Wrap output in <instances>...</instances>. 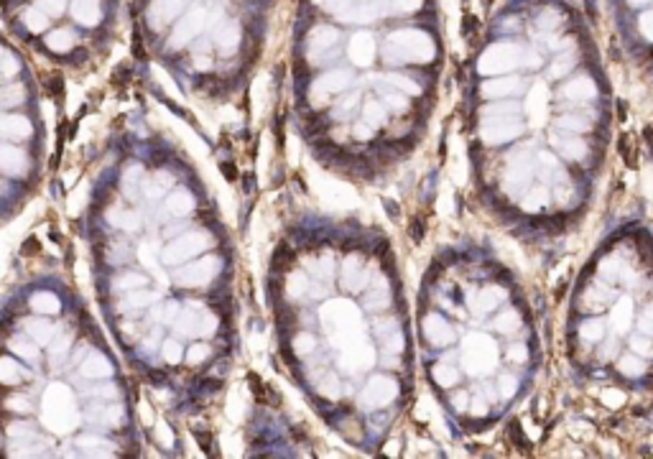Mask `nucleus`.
Listing matches in <instances>:
<instances>
[{"instance_id": "bb28decb", "label": "nucleus", "mask_w": 653, "mask_h": 459, "mask_svg": "<svg viewBox=\"0 0 653 459\" xmlns=\"http://www.w3.org/2000/svg\"><path fill=\"white\" fill-rule=\"evenodd\" d=\"M641 33L648 41H653V13H643L641 16Z\"/></svg>"}, {"instance_id": "b1692460", "label": "nucleus", "mask_w": 653, "mask_h": 459, "mask_svg": "<svg viewBox=\"0 0 653 459\" xmlns=\"http://www.w3.org/2000/svg\"><path fill=\"white\" fill-rule=\"evenodd\" d=\"M207 355H210V347L207 345H202V342H194L189 349V363L192 365H199L202 360H207Z\"/></svg>"}, {"instance_id": "0eeeda50", "label": "nucleus", "mask_w": 653, "mask_h": 459, "mask_svg": "<svg viewBox=\"0 0 653 459\" xmlns=\"http://www.w3.org/2000/svg\"><path fill=\"white\" fill-rule=\"evenodd\" d=\"M0 168H3L6 174H10V176H18V174H24L26 168H28V161H26V156L18 148L0 146Z\"/></svg>"}, {"instance_id": "c85d7f7f", "label": "nucleus", "mask_w": 653, "mask_h": 459, "mask_svg": "<svg viewBox=\"0 0 653 459\" xmlns=\"http://www.w3.org/2000/svg\"><path fill=\"white\" fill-rule=\"evenodd\" d=\"M291 258V250L289 248H278V253H273V266H286Z\"/></svg>"}, {"instance_id": "dca6fc26", "label": "nucleus", "mask_w": 653, "mask_h": 459, "mask_svg": "<svg viewBox=\"0 0 653 459\" xmlns=\"http://www.w3.org/2000/svg\"><path fill=\"white\" fill-rule=\"evenodd\" d=\"M71 44H74V39H71L69 31H54L46 36V46L51 51H69Z\"/></svg>"}, {"instance_id": "39448f33", "label": "nucleus", "mask_w": 653, "mask_h": 459, "mask_svg": "<svg viewBox=\"0 0 653 459\" xmlns=\"http://www.w3.org/2000/svg\"><path fill=\"white\" fill-rule=\"evenodd\" d=\"M205 26V16H202V10H194V13H189V16L184 18L179 24V28H176V33H173V39H171V46H184L187 41L194 36V33L199 31Z\"/></svg>"}, {"instance_id": "a878e982", "label": "nucleus", "mask_w": 653, "mask_h": 459, "mask_svg": "<svg viewBox=\"0 0 653 459\" xmlns=\"http://www.w3.org/2000/svg\"><path fill=\"white\" fill-rule=\"evenodd\" d=\"M164 357H166V363H179V357H181V347L176 345L173 340H169L164 345Z\"/></svg>"}, {"instance_id": "6ab92c4d", "label": "nucleus", "mask_w": 653, "mask_h": 459, "mask_svg": "<svg viewBox=\"0 0 653 459\" xmlns=\"http://www.w3.org/2000/svg\"><path fill=\"white\" fill-rule=\"evenodd\" d=\"M24 24H26V28L28 31H33V33H39V31H44L49 26V18L41 13V10H26L24 13Z\"/></svg>"}, {"instance_id": "9d476101", "label": "nucleus", "mask_w": 653, "mask_h": 459, "mask_svg": "<svg viewBox=\"0 0 653 459\" xmlns=\"http://www.w3.org/2000/svg\"><path fill=\"white\" fill-rule=\"evenodd\" d=\"M82 372H85L87 378H105V375H110L112 372V365L105 360L103 355H95L90 357L85 363V367H82Z\"/></svg>"}, {"instance_id": "ddd939ff", "label": "nucleus", "mask_w": 653, "mask_h": 459, "mask_svg": "<svg viewBox=\"0 0 653 459\" xmlns=\"http://www.w3.org/2000/svg\"><path fill=\"white\" fill-rule=\"evenodd\" d=\"M26 329H28V334L33 337V342H39V345H46V342H51V334H54L51 324H49V322H41V319H33V322L26 327Z\"/></svg>"}, {"instance_id": "393cba45", "label": "nucleus", "mask_w": 653, "mask_h": 459, "mask_svg": "<svg viewBox=\"0 0 653 459\" xmlns=\"http://www.w3.org/2000/svg\"><path fill=\"white\" fill-rule=\"evenodd\" d=\"M26 342H28V340H21V337H16V340H13V349H16V352H21L26 360H36V355H39V352H36V347H33V345H26Z\"/></svg>"}, {"instance_id": "2eb2a0df", "label": "nucleus", "mask_w": 653, "mask_h": 459, "mask_svg": "<svg viewBox=\"0 0 653 459\" xmlns=\"http://www.w3.org/2000/svg\"><path fill=\"white\" fill-rule=\"evenodd\" d=\"M337 44V31L334 28H327V26H322V28H316L314 39H312V49H316V51H322V49H330Z\"/></svg>"}, {"instance_id": "cd10ccee", "label": "nucleus", "mask_w": 653, "mask_h": 459, "mask_svg": "<svg viewBox=\"0 0 653 459\" xmlns=\"http://www.w3.org/2000/svg\"><path fill=\"white\" fill-rule=\"evenodd\" d=\"M220 171L225 174V179H228V182H237V166L232 164V161H222Z\"/></svg>"}, {"instance_id": "7ed1b4c3", "label": "nucleus", "mask_w": 653, "mask_h": 459, "mask_svg": "<svg viewBox=\"0 0 653 459\" xmlns=\"http://www.w3.org/2000/svg\"><path fill=\"white\" fill-rule=\"evenodd\" d=\"M398 396V383L391 378H373L368 383V388L362 393V401L368 406H388L393 404V398Z\"/></svg>"}, {"instance_id": "6e6552de", "label": "nucleus", "mask_w": 653, "mask_h": 459, "mask_svg": "<svg viewBox=\"0 0 653 459\" xmlns=\"http://www.w3.org/2000/svg\"><path fill=\"white\" fill-rule=\"evenodd\" d=\"M71 16L82 26H95L100 21V6H97V0H74Z\"/></svg>"}, {"instance_id": "a211bd4d", "label": "nucleus", "mask_w": 653, "mask_h": 459, "mask_svg": "<svg viewBox=\"0 0 653 459\" xmlns=\"http://www.w3.org/2000/svg\"><path fill=\"white\" fill-rule=\"evenodd\" d=\"M214 44L220 49H232L237 44V28L235 24H228L225 28H220V31L214 33Z\"/></svg>"}, {"instance_id": "f3484780", "label": "nucleus", "mask_w": 653, "mask_h": 459, "mask_svg": "<svg viewBox=\"0 0 653 459\" xmlns=\"http://www.w3.org/2000/svg\"><path fill=\"white\" fill-rule=\"evenodd\" d=\"M18 103H24V87L21 85H10V87L0 89V107H13Z\"/></svg>"}, {"instance_id": "20e7f679", "label": "nucleus", "mask_w": 653, "mask_h": 459, "mask_svg": "<svg viewBox=\"0 0 653 459\" xmlns=\"http://www.w3.org/2000/svg\"><path fill=\"white\" fill-rule=\"evenodd\" d=\"M31 123L21 115H0V138H28L31 135Z\"/></svg>"}, {"instance_id": "f8f14e48", "label": "nucleus", "mask_w": 653, "mask_h": 459, "mask_svg": "<svg viewBox=\"0 0 653 459\" xmlns=\"http://www.w3.org/2000/svg\"><path fill=\"white\" fill-rule=\"evenodd\" d=\"M31 306L36 311H41V314H56L59 311V299H56L54 293L41 291L31 299Z\"/></svg>"}, {"instance_id": "473e14b6", "label": "nucleus", "mask_w": 653, "mask_h": 459, "mask_svg": "<svg viewBox=\"0 0 653 459\" xmlns=\"http://www.w3.org/2000/svg\"><path fill=\"white\" fill-rule=\"evenodd\" d=\"M133 51H135V59H146V51H143V44H141V33H133Z\"/></svg>"}, {"instance_id": "f257e3e1", "label": "nucleus", "mask_w": 653, "mask_h": 459, "mask_svg": "<svg viewBox=\"0 0 653 459\" xmlns=\"http://www.w3.org/2000/svg\"><path fill=\"white\" fill-rule=\"evenodd\" d=\"M207 248V238L205 235H199V232H189V235H184V238L173 240L171 245L164 250V263H169V266H179V263L189 261L192 255L199 253V250H205Z\"/></svg>"}, {"instance_id": "aec40b11", "label": "nucleus", "mask_w": 653, "mask_h": 459, "mask_svg": "<svg viewBox=\"0 0 653 459\" xmlns=\"http://www.w3.org/2000/svg\"><path fill=\"white\" fill-rule=\"evenodd\" d=\"M248 386H251V393H253V398L258 401V404H266V396L271 393V388H268L266 383L255 375V372H248Z\"/></svg>"}, {"instance_id": "9b49d317", "label": "nucleus", "mask_w": 653, "mask_h": 459, "mask_svg": "<svg viewBox=\"0 0 653 459\" xmlns=\"http://www.w3.org/2000/svg\"><path fill=\"white\" fill-rule=\"evenodd\" d=\"M347 85H350V77H347L345 71H330L327 77L316 82V87L324 89V92H337V89H345Z\"/></svg>"}, {"instance_id": "c756f323", "label": "nucleus", "mask_w": 653, "mask_h": 459, "mask_svg": "<svg viewBox=\"0 0 653 459\" xmlns=\"http://www.w3.org/2000/svg\"><path fill=\"white\" fill-rule=\"evenodd\" d=\"M194 436H197V439H199V447H202V449H205L207 454H210V444H212V434H210V431H194Z\"/></svg>"}, {"instance_id": "2f4dec72", "label": "nucleus", "mask_w": 653, "mask_h": 459, "mask_svg": "<svg viewBox=\"0 0 653 459\" xmlns=\"http://www.w3.org/2000/svg\"><path fill=\"white\" fill-rule=\"evenodd\" d=\"M62 89H64L62 77H59V74H54V80L49 82V92H51V95H56V97H62Z\"/></svg>"}, {"instance_id": "f03ea898", "label": "nucleus", "mask_w": 653, "mask_h": 459, "mask_svg": "<svg viewBox=\"0 0 653 459\" xmlns=\"http://www.w3.org/2000/svg\"><path fill=\"white\" fill-rule=\"evenodd\" d=\"M217 268H220V258H212V255H210V258H202V261H194L192 266H187V268H181L179 273H176V284L207 286L214 278Z\"/></svg>"}, {"instance_id": "412c9836", "label": "nucleus", "mask_w": 653, "mask_h": 459, "mask_svg": "<svg viewBox=\"0 0 653 459\" xmlns=\"http://www.w3.org/2000/svg\"><path fill=\"white\" fill-rule=\"evenodd\" d=\"M187 0H158V16H161V24H166V21H171L173 13L176 10H181V6H184Z\"/></svg>"}, {"instance_id": "4be33fe9", "label": "nucleus", "mask_w": 653, "mask_h": 459, "mask_svg": "<svg viewBox=\"0 0 653 459\" xmlns=\"http://www.w3.org/2000/svg\"><path fill=\"white\" fill-rule=\"evenodd\" d=\"M421 3L424 0H391V8L396 13H414V10L421 8Z\"/></svg>"}, {"instance_id": "5701e85b", "label": "nucleus", "mask_w": 653, "mask_h": 459, "mask_svg": "<svg viewBox=\"0 0 653 459\" xmlns=\"http://www.w3.org/2000/svg\"><path fill=\"white\" fill-rule=\"evenodd\" d=\"M67 6V0H39V8L46 13V16H59Z\"/></svg>"}, {"instance_id": "7c9ffc66", "label": "nucleus", "mask_w": 653, "mask_h": 459, "mask_svg": "<svg viewBox=\"0 0 653 459\" xmlns=\"http://www.w3.org/2000/svg\"><path fill=\"white\" fill-rule=\"evenodd\" d=\"M21 253H24V255L39 253V240H36V238H28V240L24 243V248H21Z\"/></svg>"}, {"instance_id": "423d86ee", "label": "nucleus", "mask_w": 653, "mask_h": 459, "mask_svg": "<svg viewBox=\"0 0 653 459\" xmlns=\"http://www.w3.org/2000/svg\"><path fill=\"white\" fill-rule=\"evenodd\" d=\"M350 56H353L355 64L368 67L373 62V56H375V41H373V36H368V33L355 36L353 44H350Z\"/></svg>"}, {"instance_id": "1a4fd4ad", "label": "nucleus", "mask_w": 653, "mask_h": 459, "mask_svg": "<svg viewBox=\"0 0 653 459\" xmlns=\"http://www.w3.org/2000/svg\"><path fill=\"white\" fill-rule=\"evenodd\" d=\"M24 378H26V370L16 363V360H10V357H0V383H6V386H18Z\"/></svg>"}, {"instance_id": "4468645a", "label": "nucleus", "mask_w": 653, "mask_h": 459, "mask_svg": "<svg viewBox=\"0 0 653 459\" xmlns=\"http://www.w3.org/2000/svg\"><path fill=\"white\" fill-rule=\"evenodd\" d=\"M169 209H171L173 214H187V212H192V207H194V199L187 194V191H176V194H171L169 197Z\"/></svg>"}]
</instances>
